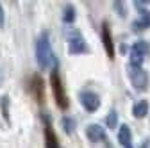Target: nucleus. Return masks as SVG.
Instances as JSON below:
<instances>
[{
    "label": "nucleus",
    "instance_id": "nucleus-1",
    "mask_svg": "<svg viewBox=\"0 0 150 148\" xmlns=\"http://www.w3.org/2000/svg\"><path fill=\"white\" fill-rule=\"evenodd\" d=\"M36 61H38V66L41 68V71H47L52 66L57 64V59H55V55L52 52V43H50L48 32H41V36L38 38V43H36Z\"/></svg>",
    "mask_w": 150,
    "mask_h": 148
},
{
    "label": "nucleus",
    "instance_id": "nucleus-2",
    "mask_svg": "<svg viewBox=\"0 0 150 148\" xmlns=\"http://www.w3.org/2000/svg\"><path fill=\"white\" fill-rule=\"evenodd\" d=\"M50 86H52V93H54V98H55V104L61 111H66L70 107V100H68V95L64 91V86H63V80H61V75H59V70H57V64L52 68V73H50Z\"/></svg>",
    "mask_w": 150,
    "mask_h": 148
},
{
    "label": "nucleus",
    "instance_id": "nucleus-3",
    "mask_svg": "<svg viewBox=\"0 0 150 148\" xmlns=\"http://www.w3.org/2000/svg\"><path fill=\"white\" fill-rule=\"evenodd\" d=\"M66 43H68V54L71 55H81V54H88V43L82 38V34L79 29H70L66 30Z\"/></svg>",
    "mask_w": 150,
    "mask_h": 148
},
{
    "label": "nucleus",
    "instance_id": "nucleus-4",
    "mask_svg": "<svg viewBox=\"0 0 150 148\" xmlns=\"http://www.w3.org/2000/svg\"><path fill=\"white\" fill-rule=\"evenodd\" d=\"M127 75H129L130 84H132L138 91H146V87H148V73L141 66L129 63L127 64Z\"/></svg>",
    "mask_w": 150,
    "mask_h": 148
},
{
    "label": "nucleus",
    "instance_id": "nucleus-5",
    "mask_svg": "<svg viewBox=\"0 0 150 148\" xmlns=\"http://www.w3.org/2000/svg\"><path fill=\"white\" fill-rule=\"evenodd\" d=\"M29 93L32 95V98L40 104V105L45 104V84H43L41 75L32 73V77L29 79Z\"/></svg>",
    "mask_w": 150,
    "mask_h": 148
},
{
    "label": "nucleus",
    "instance_id": "nucleus-6",
    "mask_svg": "<svg viewBox=\"0 0 150 148\" xmlns=\"http://www.w3.org/2000/svg\"><path fill=\"white\" fill-rule=\"evenodd\" d=\"M79 100L82 104V107L88 111V113H95L100 107V97L95 93V91H89V89H84L79 93Z\"/></svg>",
    "mask_w": 150,
    "mask_h": 148
},
{
    "label": "nucleus",
    "instance_id": "nucleus-7",
    "mask_svg": "<svg viewBox=\"0 0 150 148\" xmlns=\"http://www.w3.org/2000/svg\"><path fill=\"white\" fill-rule=\"evenodd\" d=\"M146 54H148V43L146 41H136L130 47V63L141 66V63L146 57Z\"/></svg>",
    "mask_w": 150,
    "mask_h": 148
},
{
    "label": "nucleus",
    "instance_id": "nucleus-8",
    "mask_svg": "<svg viewBox=\"0 0 150 148\" xmlns=\"http://www.w3.org/2000/svg\"><path fill=\"white\" fill-rule=\"evenodd\" d=\"M41 120H43V123H45V132H43V134H45V148H61L59 139H57V136H55L54 128H52L50 116H48V114H43Z\"/></svg>",
    "mask_w": 150,
    "mask_h": 148
},
{
    "label": "nucleus",
    "instance_id": "nucleus-9",
    "mask_svg": "<svg viewBox=\"0 0 150 148\" xmlns=\"http://www.w3.org/2000/svg\"><path fill=\"white\" fill-rule=\"evenodd\" d=\"M102 43H104L107 57L112 59L115 57V43H112V34H111V27H109L107 22L102 23Z\"/></svg>",
    "mask_w": 150,
    "mask_h": 148
},
{
    "label": "nucleus",
    "instance_id": "nucleus-10",
    "mask_svg": "<svg viewBox=\"0 0 150 148\" xmlns=\"http://www.w3.org/2000/svg\"><path fill=\"white\" fill-rule=\"evenodd\" d=\"M86 137L91 141V143H100V141H105V130L104 127H100L98 123H91L86 127Z\"/></svg>",
    "mask_w": 150,
    "mask_h": 148
},
{
    "label": "nucleus",
    "instance_id": "nucleus-11",
    "mask_svg": "<svg viewBox=\"0 0 150 148\" xmlns=\"http://www.w3.org/2000/svg\"><path fill=\"white\" fill-rule=\"evenodd\" d=\"M138 9H139V18L132 23V30L134 32H141V30L150 29V11L143 9V7H138Z\"/></svg>",
    "mask_w": 150,
    "mask_h": 148
},
{
    "label": "nucleus",
    "instance_id": "nucleus-12",
    "mask_svg": "<svg viewBox=\"0 0 150 148\" xmlns=\"http://www.w3.org/2000/svg\"><path fill=\"white\" fill-rule=\"evenodd\" d=\"M148 109H150L148 100H139L132 107V114H134V118H145L148 114Z\"/></svg>",
    "mask_w": 150,
    "mask_h": 148
},
{
    "label": "nucleus",
    "instance_id": "nucleus-13",
    "mask_svg": "<svg viewBox=\"0 0 150 148\" xmlns=\"http://www.w3.org/2000/svg\"><path fill=\"white\" fill-rule=\"evenodd\" d=\"M130 139H132V132H130V127H129L127 123L120 125V130H118V141H120L123 146H127V144H130Z\"/></svg>",
    "mask_w": 150,
    "mask_h": 148
},
{
    "label": "nucleus",
    "instance_id": "nucleus-14",
    "mask_svg": "<svg viewBox=\"0 0 150 148\" xmlns=\"http://www.w3.org/2000/svg\"><path fill=\"white\" fill-rule=\"evenodd\" d=\"M61 125H63V130L66 134H73L75 128H77V121H75L73 118H70V116H64L63 121H61Z\"/></svg>",
    "mask_w": 150,
    "mask_h": 148
},
{
    "label": "nucleus",
    "instance_id": "nucleus-15",
    "mask_svg": "<svg viewBox=\"0 0 150 148\" xmlns=\"http://www.w3.org/2000/svg\"><path fill=\"white\" fill-rule=\"evenodd\" d=\"M63 20L64 23H73L75 22V7L73 6H66L63 11Z\"/></svg>",
    "mask_w": 150,
    "mask_h": 148
},
{
    "label": "nucleus",
    "instance_id": "nucleus-16",
    "mask_svg": "<svg viewBox=\"0 0 150 148\" xmlns=\"http://www.w3.org/2000/svg\"><path fill=\"white\" fill-rule=\"evenodd\" d=\"M0 107H2V114H4L6 121L9 123L11 120H9V97H7V95L2 97V100H0Z\"/></svg>",
    "mask_w": 150,
    "mask_h": 148
},
{
    "label": "nucleus",
    "instance_id": "nucleus-17",
    "mask_svg": "<svg viewBox=\"0 0 150 148\" xmlns=\"http://www.w3.org/2000/svg\"><path fill=\"white\" fill-rule=\"evenodd\" d=\"M105 123H107V127H109V128H115V127L118 125V114H116V111H111V113L107 114Z\"/></svg>",
    "mask_w": 150,
    "mask_h": 148
},
{
    "label": "nucleus",
    "instance_id": "nucleus-18",
    "mask_svg": "<svg viewBox=\"0 0 150 148\" xmlns=\"http://www.w3.org/2000/svg\"><path fill=\"white\" fill-rule=\"evenodd\" d=\"M4 23H6V13H4L2 4H0V27H4Z\"/></svg>",
    "mask_w": 150,
    "mask_h": 148
},
{
    "label": "nucleus",
    "instance_id": "nucleus-19",
    "mask_svg": "<svg viewBox=\"0 0 150 148\" xmlns=\"http://www.w3.org/2000/svg\"><path fill=\"white\" fill-rule=\"evenodd\" d=\"M122 4H123V2H115V7L118 9V13H120L122 16H125V13H123V7H122Z\"/></svg>",
    "mask_w": 150,
    "mask_h": 148
},
{
    "label": "nucleus",
    "instance_id": "nucleus-20",
    "mask_svg": "<svg viewBox=\"0 0 150 148\" xmlns=\"http://www.w3.org/2000/svg\"><path fill=\"white\" fill-rule=\"evenodd\" d=\"M148 144H150V139H145V141H143V146H141V148H148Z\"/></svg>",
    "mask_w": 150,
    "mask_h": 148
},
{
    "label": "nucleus",
    "instance_id": "nucleus-21",
    "mask_svg": "<svg viewBox=\"0 0 150 148\" xmlns=\"http://www.w3.org/2000/svg\"><path fill=\"white\" fill-rule=\"evenodd\" d=\"M125 148H132V144H127V146H125Z\"/></svg>",
    "mask_w": 150,
    "mask_h": 148
}]
</instances>
